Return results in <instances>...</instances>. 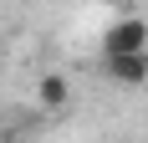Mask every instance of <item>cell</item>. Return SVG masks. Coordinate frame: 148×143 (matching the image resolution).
Returning a JSON list of instances; mask_svg holds the SVG:
<instances>
[{"label": "cell", "mask_w": 148, "mask_h": 143, "mask_svg": "<svg viewBox=\"0 0 148 143\" xmlns=\"http://www.w3.org/2000/svg\"><path fill=\"white\" fill-rule=\"evenodd\" d=\"M36 102H41L46 113H61V107L72 102V82H66V77H56V72H51V77H41V82H36Z\"/></svg>", "instance_id": "3957f363"}, {"label": "cell", "mask_w": 148, "mask_h": 143, "mask_svg": "<svg viewBox=\"0 0 148 143\" xmlns=\"http://www.w3.org/2000/svg\"><path fill=\"white\" fill-rule=\"evenodd\" d=\"M123 51H148V21L143 15H123L102 31V56H123Z\"/></svg>", "instance_id": "6da1fadb"}, {"label": "cell", "mask_w": 148, "mask_h": 143, "mask_svg": "<svg viewBox=\"0 0 148 143\" xmlns=\"http://www.w3.org/2000/svg\"><path fill=\"white\" fill-rule=\"evenodd\" d=\"M107 77L123 87H143L148 82V51H123V56H102Z\"/></svg>", "instance_id": "7a4b0ae2"}]
</instances>
